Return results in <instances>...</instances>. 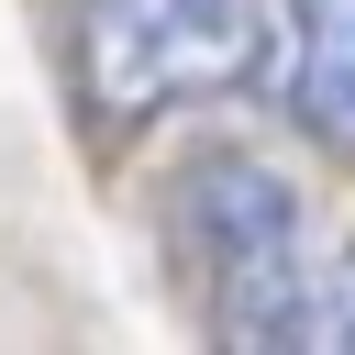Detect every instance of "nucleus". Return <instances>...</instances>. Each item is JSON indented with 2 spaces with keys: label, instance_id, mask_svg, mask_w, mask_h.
<instances>
[{
  "label": "nucleus",
  "instance_id": "obj_3",
  "mask_svg": "<svg viewBox=\"0 0 355 355\" xmlns=\"http://www.w3.org/2000/svg\"><path fill=\"white\" fill-rule=\"evenodd\" d=\"M288 122L355 155V0H288Z\"/></svg>",
  "mask_w": 355,
  "mask_h": 355
},
{
  "label": "nucleus",
  "instance_id": "obj_2",
  "mask_svg": "<svg viewBox=\"0 0 355 355\" xmlns=\"http://www.w3.org/2000/svg\"><path fill=\"white\" fill-rule=\"evenodd\" d=\"M67 67L100 122H155L178 100H211L255 67L266 0H55Z\"/></svg>",
  "mask_w": 355,
  "mask_h": 355
},
{
  "label": "nucleus",
  "instance_id": "obj_4",
  "mask_svg": "<svg viewBox=\"0 0 355 355\" xmlns=\"http://www.w3.org/2000/svg\"><path fill=\"white\" fill-rule=\"evenodd\" d=\"M288 344H311V355H355V255H344V266H322V277L300 288Z\"/></svg>",
  "mask_w": 355,
  "mask_h": 355
},
{
  "label": "nucleus",
  "instance_id": "obj_1",
  "mask_svg": "<svg viewBox=\"0 0 355 355\" xmlns=\"http://www.w3.org/2000/svg\"><path fill=\"white\" fill-rule=\"evenodd\" d=\"M166 255L200 288V322L233 344H288V311L311 288L300 266V200L255 155H200L166 200Z\"/></svg>",
  "mask_w": 355,
  "mask_h": 355
}]
</instances>
